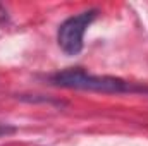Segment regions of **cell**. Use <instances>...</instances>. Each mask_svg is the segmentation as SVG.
Listing matches in <instances>:
<instances>
[{
	"instance_id": "6da1fadb",
	"label": "cell",
	"mask_w": 148,
	"mask_h": 146,
	"mask_svg": "<svg viewBox=\"0 0 148 146\" xmlns=\"http://www.w3.org/2000/svg\"><path fill=\"white\" fill-rule=\"evenodd\" d=\"M52 84L67 88V89H81V91H97V93H148L147 86H140L136 83H127L121 77L112 76H97L83 69H66L53 74L50 77Z\"/></svg>"
},
{
	"instance_id": "3957f363",
	"label": "cell",
	"mask_w": 148,
	"mask_h": 146,
	"mask_svg": "<svg viewBox=\"0 0 148 146\" xmlns=\"http://www.w3.org/2000/svg\"><path fill=\"white\" fill-rule=\"evenodd\" d=\"M17 129L14 126H9V124H0V138H5V136H10L14 134Z\"/></svg>"
},
{
	"instance_id": "7a4b0ae2",
	"label": "cell",
	"mask_w": 148,
	"mask_h": 146,
	"mask_svg": "<svg viewBox=\"0 0 148 146\" xmlns=\"http://www.w3.org/2000/svg\"><path fill=\"white\" fill-rule=\"evenodd\" d=\"M98 10L97 9H90L84 12H79L76 16H71L69 19H66L59 31H57V41L59 46L62 48L64 53L67 55H77L83 50V38L86 29L91 26V23L97 19Z\"/></svg>"
}]
</instances>
